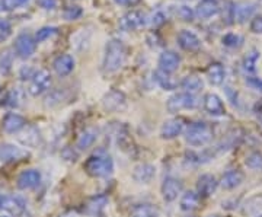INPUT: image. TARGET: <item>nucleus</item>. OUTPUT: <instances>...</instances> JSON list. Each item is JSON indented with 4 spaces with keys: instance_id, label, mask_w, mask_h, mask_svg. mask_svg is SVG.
<instances>
[{
    "instance_id": "nucleus-1",
    "label": "nucleus",
    "mask_w": 262,
    "mask_h": 217,
    "mask_svg": "<svg viewBox=\"0 0 262 217\" xmlns=\"http://www.w3.org/2000/svg\"><path fill=\"white\" fill-rule=\"evenodd\" d=\"M125 57H127V50H125V46L122 44L121 39L108 41V44L105 47V56H103V70L106 73L118 72L125 63Z\"/></svg>"
},
{
    "instance_id": "nucleus-2",
    "label": "nucleus",
    "mask_w": 262,
    "mask_h": 217,
    "mask_svg": "<svg viewBox=\"0 0 262 217\" xmlns=\"http://www.w3.org/2000/svg\"><path fill=\"white\" fill-rule=\"evenodd\" d=\"M84 170L94 178H106L113 175L114 172L113 158L103 151H98L88 158L84 163Z\"/></svg>"
},
{
    "instance_id": "nucleus-3",
    "label": "nucleus",
    "mask_w": 262,
    "mask_h": 217,
    "mask_svg": "<svg viewBox=\"0 0 262 217\" xmlns=\"http://www.w3.org/2000/svg\"><path fill=\"white\" fill-rule=\"evenodd\" d=\"M213 140V128L207 123L189 124L185 130V142L194 147H203Z\"/></svg>"
},
{
    "instance_id": "nucleus-4",
    "label": "nucleus",
    "mask_w": 262,
    "mask_h": 217,
    "mask_svg": "<svg viewBox=\"0 0 262 217\" xmlns=\"http://www.w3.org/2000/svg\"><path fill=\"white\" fill-rule=\"evenodd\" d=\"M198 106V98L196 95L187 94V92H179L172 95L166 102V108L169 113L175 114L181 113L184 110H194Z\"/></svg>"
},
{
    "instance_id": "nucleus-5",
    "label": "nucleus",
    "mask_w": 262,
    "mask_h": 217,
    "mask_svg": "<svg viewBox=\"0 0 262 217\" xmlns=\"http://www.w3.org/2000/svg\"><path fill=\"white\" fill-rule=\"evenodd\" d=\"M27 210L25 201L18 196H8V194H0V211H5L10 216H20Z\"/></svg>"
},
{
    "instance_id": "nucleus-6",
    "label": "nucleus",
    "mask_w": 262,
    "mask_h": 217,
    "mask_svg": "<svg viewBox=\"0 0 262 217\" xmlns=\"http://www.w3.org/2000/svg\"><path fill=\"white\" fill-rule=\"evenodd\" d=\"M51 86V76L47 70H38L35 72L32 77L29 79V88L28 92L32 96H38L47 92Z\"/></svg>"
},
{
    "instance_id": "nucleus-7",
    "label": "nucleus",
    "mask_w": 262,
    "mask_h": 217,
    "mask_svg": "<svg viewBox=\"0 0 262 217\" xmlns=\"http://www.w3.org/2000/svg\"><path fill=\"white\" fill-rule=\"evenodd\" d=\"M35 48H37V41L28 32L19 34L16 39H15V51L24 60L32 57V54L35 53Z\"/></svg>"
},
{
    "instance_id": "nucleus-8",
    "label": "nucleus",
    "mask_w": 262,
    "mask_h": 217,
    "mask_svg": "<svg viewBox=\"0 0 262 217\" xmlns=\"http://www.w3.org/2000/svg\"><path fill=\"white\" fill-rule=\"evenodd\" d=\"M182 189L184 187H182L181 180L175 177H168L162 184V197L166 203H172L182 194Z\"/></svg>"
},
{
    "instance_id": "nucleus-9",
    "label": "nucleus",
    "mask_w": 262,
    "mask_h": 217,
    "mask_svg": "<svg viewBox=\"0 0 262 217\" xmlns=\"http://www.w3.org/2000/svg\"><path fill=\"white\" fill-rule=\"evenodd\" d=\"M184 132H185L184 120L172 118V120H168V121L163 123L162 128H160V137L165 139V140H172V139H177Z\"/></svg>"
},
{
    "instance_id": "nucleus-10",
    "label": "nucleus",
    "mask_w": 262,
    "mask_h": 217,
    "mask_svg": "<svg viewBox=\"0 0 262 217\" xmlns=\"http://www.w3.org/2000/svg\"><path fill=\"white\" fill-rule=\"evenodd\" d=\"M3 132L8 134H18L25 127H27V120L16 113H9L5 115L3 121H2Z\"/></svg>"
},
{
    "instance_id": "nucleus-11",
    "label": "nucleus",
    "mask_w": 262,
    "mask_h": 217,
    "mask_svg": "<svg viewBox=\"0 0 262 217\" xmlns=\"http://www.w3.org/2000/svg\"><path fill=\"white\" fill-rule=\"evenodd\" d=\"M181 64V57L175 51H163L159 57V70L165 73H173Z\"/></svg>"
},
{
    "instance_id": "nucleus-12",
    "label": "nucleus",
    "mask_w": 262,
    "mask_h": 217,
    "mask_svg": "<svg viewBox=\"0 0 262 217\" xmlns=\"http://www.w3.org/2000/svg\"><path fill=\"white\" fill-rule=\"evenodd\" d=\"M178 44L185 51H198L201 48V39L192 31L184 29L178 34Z\"/></svg>"
},
{
    "instance_id": "nucleus-13",
    "label": "nucleus",
    "mask_w": 262,
    "mask_h": 217,
    "mask_svg": "<svg viewBox=\"0 0 262 217\" xmlns=\"http://www.w3.org/2000/svg\"><path fill=\"white\" fill-rule=\"evenodd\" d=\"M156 177V168L150 163H140L133 170V180L137 184H150Z\"/></svg>"
},
{
    "instance_id": "nucleus-14",
    "label": "nucleus",
    "mask_w": 262,
    "mask_h": 217,
    "mask_svg": "<svg viewBox=\"0 0 262 217\" xmlns=\"http://www.w3.org/2000/svg\"><path fill=\"white\" fill-rule=\"evenodd\" d=\"M75 57L70 56V54H61V56L57 57L56 60H54V63H53L54 72L58 76H61V77L70 75L75 70Z\"/></svg>"
},
{
    "instance_id": "nucleus-15",
    "label": "nucleus",
    "mask_w": 262,
    "mask_h": 217,
    "mask_svg": "<svg viewBox=\"0 0 262 217\" xmlns=\"http://www.w3.org/2000/svg\"><path fill=\"white\" fill-rule=\"evenodd\" d=\"M256 10V5L252 2H239L233 3V19L234 22L244 24L253 15Z\"/></svg>"
},
{
    "instance_id": "nucleus-16",
    "label": "nucleus",
    "mask_w": 262,
    "mask_h": 217,
    "mask_svg": "<svg viewBox=\"0 0 262 217\" xmlns=\"http://www.w3.org/2000/svg\"><path fill=\"white\" fill-rule=\"evenodd\" d=\"M121 25L128 31H137L146 25V18L139 10H130L122 16Z\"/></svg>"
},
{
    "instance_id": "nucleus-17",
    "label": "nucleus",
    "mask_w": 262,
    "mask_h": 217,
    "mask_svg": "<svg viewBox=\"0 0 262 217\" xmlns=\"http://www.w3.org/2000/svg\"><path fill=\"white\" fill-rule=\"evenodd\" d=\"M41 173L37 169L24 170L18 177V187L20 189H32L39 185Z\"/></svg>"
},
{
    "instance_id": "nucleus-18",
    "label": "nucleus",
    "mask_w": 262,
    "mask_h": 217,
    "mask_svg": "<svg viewBox=\"0 0 262 217\" xmlns=\"http://www.w3.org/2000/svg\"><path fill=\"white\" fill-rule=\"evenodd\" d=\"M102 104L105 110H108V111H121L125 106V96L118 91H110L103 96Z\"/></svg>"
},
{
    "instance_id": "nucleus-19",
    "label": "nucleus",
    "mask_w": 262,
    "mask_h": 217,
    "mask_svg": "<svg viewBox=\"0 0 262 217\" xmlns=\"http://www.w3.org/2000/svg\"><path fill=\"white\" fill-rule=\"evenodd\" d=\"M245 180V173L242 170L239 169H232V170H227L225 175L222 177V180H220V187L223 189H227V191H230V189L237 188Z\"/></svg>"
},
{
    "instance_id": "nucleus-20",
    "label": "nucleus",
    "mask_w": 262,
    "mask_h": 217,
    "mask_svg": "<svg viewBox=\"0 0 262 217\" xmlns=\"http://www.w3.org/2000/svg\"><path fill=\"white\" fill-rule=\"evenodd\" d=\"M203 104H204V110H206L208 114H211V115H214V117L225 115V104H223V101H222L215 94L206 95Z\"/></svg>"
},
{
    "instance_id": "nucleus-21",
    "label": "nucleus",
    "mask_w": 262,
    "mask_h": 217,
    "mask_svg": "<svg viewBox=\"0 0 262 217\" xmlns=\"http://www.w3.org/2000/svg\"><path fill=\"white\" fill-rule=\"evenodd\" d=\"M25 156H28V153L24 149H20V147L13 146V144H3V146H0V161L2 162L20 161Z\"/></svg>"
},
{
    "instance_id": "nucleus-22",
    "label": "nucleus",
    "mask_w": 262,
    "mask_h": 217,
    "mask_svg": "<svg viewBox=\"0 0 262 217\" xmlns=\"http://www.w3.org/2000/svg\"><path fill=\"white\" fill-rule=\"evenodd\" d=\"M220 12L215 0H201L195 8V15L200 19H210Z\"/></svg>"
},
{
    "instance_id": "nucleus-23",
    "label": "nucleus",
    "mask_w": 262,
    "mask_h": 217,
    "mask_svg": "<svg viewBox=\"0 0 262 217\" xmlns=\"http://www.w3.org/2000/svg\"><path fill=\"white\" fill-rule=\"evenodd\" d=\"M217 188V180H215L213 175H201L198 178V182H196V192L200 196H204V197H208L211 196L213 192Z\"/></svg>"
},
{
    "instance_id": "nucleus-24",
    "label": "nucleus",
    "mask_w": 262,
    "mask_h": 217,
    "mask_svg": "<svg viewBox=\"0 0 262 217\" xmlns=\"http://www.w3.org/2000/svg\"><path fill=\"white\" fill-rule=\"evenodd\" d=\"M181 88L184 89V92L187 94L196 95L203 88H204V82L200 76L196 75H189L185 76L181 82Z\"/></svg>"
},
{
    "instance_id": "nucleus-25",
    "label": "nucleus",
    "mask_w": 262,
    "mask_h": 217,
    "mask_svg": "<svg viewBox=\"0 0 262 217\" xmlns=\"http://www.w3.org/2000/svg\"><path fill=\"white\" fill-rule=\"evenodd\" d=\"M159 208L155 204L144 203V204H137L136 207H133L130 213V217H159Z\"/></svg>"
},
{
    "instance_id": "nucleus-26",
    "label": "nucleus",
    "mask_w": 262,
    "mask_h": 217,
    "mask_svg": "<svg viewBox=\"0 0 262 217\" xmlns=\"http://www.w3.org/2000/svg\"><path fill=\"white\" fill-rule=\"evenodd\" d=\"M225 67H223V64H220V63H213V64H210L208 70H207V77H208L210 83L214 86L222 85L223 80H225Z\"/></svg>"
},
{
    "instance_id": "nucleus-27",
    "label": "nucleus",
    "mask_w": 262,
    "mask_h": 217,
    "mask_svg": "<svg viewBox=\"0 0 262 217\" xmlns=\"http://www.w3.org/2000/svg\"><path fill=\"white\" fill-rule=\"evenodd\" d=\"M244 213L246 216L256 217L262 214V196H253L251 199L246 200L244 204Z\"/></svg>"
},
{
    "instance_id": "nucleus-28",
    "label": "nucleus",
    "mask_w": 262,
    "mask_h": 217,
    "mask_svg": "<svg viewBox=\"0 0 262 217\" xmlns=\"http://www.w3.org/2000/svg\"><path fill=\"white\" fill-rule=\"evenodd\" d=\"M198 204H200V194L195 191H187L185 194H182L179 201L181 210L184 211H192L198 207Z\"/></svg>"
},
{
    "instance_id": "nucleus-29",
    "label": "nucleus",
    "mask_w": 262,
    "mask_h": 217,
    "mask_svg": "<svg viewBox=\"0 0 262 217\" xmlns=\"http://www.w3.org/2000/svg\"><path fill=\"white\" fill-rule=\"evenodd\" d=\"M96 139H98V132H96L95 128H88V130H84V132L79 136L76 146H77V149L84 150V149L91 147V146L96 142Z\"/></svg>"
},
{
    "instance_id": "nucleus-30",
    "label": "nucleus",
    "mask_w": 262,
    "mask_h": 217,
    "mask_svg": "<svg viewBox=\"0 0 262 217\" xmlns=\"http://www.w3.org/2000/svg\"><path fill=\"white\" fill-rule=\"evenodd\" d=\"M19 140H20V143H22L24 146L37 147V146L41 144V136H39V132H38V130H35V128H29V130H27L25 137H20Z\"/></svg>"
},
{
    "instance_id": "nucleus-31",
    "label": "nucleus",
    "mask_w": 262,
    "mask_h": 217,
    "mask_svg": "<svg viewBox=\"0 0 262 217\" xmlns=\"http://www.w3.org/2000/svg\"><path fill=\"white\" fill-rule=\"evenodd\" d=\"M156 80H158V83H159L165 91H172V89H175L177 88V82L170 77L169 73H165V72H156Z\"/></svg>"
},
{
    "instance_id": "nucleus-32",
    "label": "nucleus",
    "mask_w": 262,
    "mask_h": 217,
    "mask_svg": "<svg viewBox=\"0 0 262 217\" xmlns=\"http://www.w3.org/2000/svg\"><path fill=\"white\" fill-rule=\"evenodd\" d=\"M245 163H246V166L249 169L259 172V170H262V153H259V151H252L251 155L246 156Z\"/></svg>"
},
{
    "instance_id": "nucleus-33",
    "label": "nucleus",
    "mask_w": 262,
    "mask_h": 217,
    "mask_svg": "<svg viewBox=\"0 0 262 217\" xmlns=\"http://www.w3.org/2000/svg\"><path fill=\"white\" fill-rule=\"evenodd\" d=\"M29 0H0V12H12L20 6H25Z\"/></svg>"
},
{
    "instance_id": "nucleus-34",
    "label": "nucleus",
    "mask_w": 262,
    "mask_h": 217,
    "mask_svg": "<svg viewBox=\"0 0 262 217\" xmlns=\"http://www.w3.org/2000/svg\"><path fill=\"white\" fill-rule=\"evenodd\" d=\"M258 58H259V53L256 51V50H253L251 51L248 56L245 57L244 60V69L248 72V73H253L255 72V69H256V61H258Z\"/></svg>"
},
{
    "instance_id": "nucleus-35",
    "label": "nucleus",
    "mask_w": 262,
    "mask_h": 217,
    "mask_svg": "<svg viewBox=\"0 0 262 217\" xmlns=\"http://www.w3.org/2000/svg\"><path fill=\"white\" fill-rule=\"evenodd\" d=\"M58 32V29L56 27H44V28L38 29L37 34H35V41L37 42H42V41H47L50 38H53Z\"/></svg>"
},
{
    "instance_id": "nucleus-36",
    "label": "nucleus",
    "mask_w": 262,
    "mask_h": 217,
    "mask_svg": "<svg viewBox=\"0 0 262 217\" xmlns=\"http://www.w3.org/2000/svg\"><path fill=\"white\" fill-rule=\"evenodd\" d=\"M222 41H223V44H225L226 47L239 48L242 46V42H244V38L241 37V35H237V34L230 32V34H226Z\"/></svg>"
},
{
    "instance_id": "nucleus-37",
    "label": "nucleus",
    "mask_w": 262,
    "mask_h": 217,
    "mask_svg": "<svg viewBox=\"0 0 262 217\" xmlns=\"http://www.w3.org/2000/svg\"><path fill=\"white\" fill-rule=\"evenodd\" d=\"M83 15V10L80 6H67L64 10H63V16H64L66 20H77Z\"/></svg>"
},
{
    "instance_id": "nucleus-38",
    "label": "nucleus",
    "mask_w": 262,
    "mask_h": 217,
    "mask_svg": "<svg viewBox=\"0 0 262 217\" xmlns=\"http://www.w3.org/2000/svg\"><path fill=\"white\" fill-rule=\"evenodd\" d=\"M64 91L57 89V91L51 92V94L46 98V105H47V106H56V105L61 104V101H64Z\"/></svg>"
},
{
    "instance_id": "nucleus-39",
    "label": "nucleus",
    "mask_w": 262,
    "mask_h": 217,
    "mask_svg": "<svg viewBox=\"0 0 262 217\" xmlns=\"http://www.w3.org/2000/svg\"><path fill=\"white\" fill-rule=\"evenodd\" d=\"M12 35V27L8 20L5 19H0V44L5 42L8 38Z\"/></svg>"
},
{
    "instance_id": "nucleus-40",
    "label": "nucleus",
    "mask_w": 262,
    "mask_h": 217,
    "mask_svg": "<svg viewBox=\"0 0 262 217\" xmlns=\"http://www.w3.org/2000/svg\"><path fill=\"white\" fill-rule=\"evenodd\" d=\"M178 16L182 19V20L191 22V20H194V16H195V13L192 12V9H191V8H188V6H182V8H179Z\"/></svg>"
},
{
    "instance_id": "nucleus-41",
    "label": "nucleus",
    "mask_w": 262,
    "mask_h": 217,
    "mask_svg": "<svg viewBox=\"0 0 262 217\" xmlns=\"http://www.w3.org/2000/svg\"><path fill=\"white\" fill-rule=\"evenodd\" d=\"M8 101H9L8 104L10 106H18L20 104V101H22V92L19 89H13L9 94V96H8Z\"/></svg>"
},
{
    "instance_id": "nucleus-42",
    "label": "nucleus",
    "mask_w": 262,
    "mask_h": 217,
    "mask_svg": "<svg viewBox=\"0 0 262 217\" xmlns=\"http://www.w3.org/2000/svg\"><path fill=\"white\" fill-rule=\"evenodd\" d=\"M10 66H12V56L9 54V51H6L3 56L0 57V70L6 73Z\"/></svg>"
},
{
    "instance_id": "nucleus-43",
    "label": "nucleus",
    "mask_w": 262,
    "mask_h": 217,
    "mask_svg": "<svg viewBox=\"0 0 262 217\" xmlns=\"http://www.w3.org/2000/svg\"><path fill=\"white\" fill-rule=\"evenodd\" d=\"M251 31L253 34H262V16H256L251 22Z\"/></svg>"
},
{
    "instance_id": "nucleus-44",
    "label": "nucleus",
    "mask_w": 262,
    "mask_h": 217,
    "mask_svg": "<svg viewBox=\"0 0 262 217\" xmlns=\"http://www.w3.org/2000/svg\"><path fill=\"white\" fill-rule=\"evenodd\" d=\"M38 5L46 10H51L56 8L57 2L56 0H38Z\"/></svg>"
},
{
    "instance_id": "nucleus-45",
    "label": "nucleus",
    "mask_w": 262,
    "mask_h": 217,
    "mask_svg": "<svg viewBox=\"0 0 262 217\" xmlns=\"http://www.w3.org/2000/svg\"><path fill=\"white\" fill-rule=\"evenodd\" d=\"M246 82H248V85L251 86L252 89H255V91H262V80H259V79H256V77H249Z\"/></svg>"
},
{
    "instance_id": "nucleus-46",
    "label": "nucleus",
    "mask_w": 262,
    "mask_h": 217,
    "mask_svg": "<svg viewBox=\"0 0 262 217\" xmlns=\"http://www.w3.org/2000/svg\"><path fill=\"white\" fill-rule=\"evenodd\" d=\"M165 22V15L162 13V12H156L155 15H153V20H151V24L155 25V27H159Z\"/></svg>"
},
{
    "instance_id": "nucleus-47",
    "label": "nucleus",
    "mask_w": 262,
    "mask_h": 217,
    "mask_svg": "<svg viewBox=\"0 0 262 217\" xmlns=\"http://www.w3.org/2000/svg\"><path fill=\"white\" fill-rule=\"evenodd\" d=\"M117 5H122V6H134L137 5L140 0H114Z\"/></svg>"
},
{
    "instance_id": "nucleus-48",
    "label": "nucleus",
    "mask_w": 262,
    "mask_h": 217,
    "mask_svg": "<svg viewBox=\"0 0 262 217\" xmlns=\"http://www.w3.org/2000/svg\"><path fill=\"white\" fill-rule=\"evenodd\" d=\"M259 121H261V124H262V114H261V115H259Z\"/></svg>"
},
{
    "instance_id": "nucleus-49",
    "label": "nucleus",
    "mask_w": 262,
    "mask_h": 217,
    "mask_svg": "<svg viewBox=\"0 0 262 217\" xmlns=\"http://www.w3.org/2000/svg\"><path fill=\"white\" fill-rule=\"evenodd\" d=\"M0 217H9V216H0Z\"/></svg>"
},
{
    "instance_id": "nucleus-50",
    "label": "nucleus",
    "mask_w": 262,
    "mask_h": 217,
    "mask_svg": "<svg viewBox=\"0 0 262 217\" xmlns=\"http://www.w3.org/2000/svg\"><path fill=\"white\" fill-rule=\"evenodd\" d=\"M256 217H262V214H261V216H256Z\"/></svg>"
}]
</instances>
